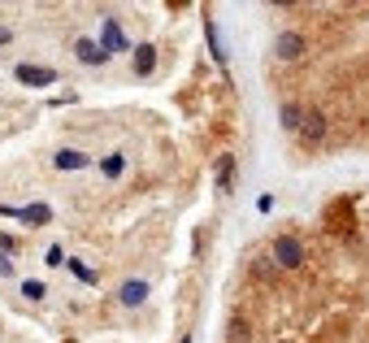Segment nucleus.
Here are the masks:
<instances>
[{
	"instance_id": "1",
	"label": "nucleus",
	"mask_w": 369,
	"mask_h": 343,
	"mask_svg": "<svg viewBox=\"0 0 369 343\" xmlns=\"http://www.w3.org/2000/svg\"><path fill=\"white\" fill-rule=\"evenodd\" d=\"M300 135L309 139V143H322L330 135V118L322 109H304V122H300Z\"/></svg>"
},
{
	"instance_id": "2",
	"label": "nucleus",
	"mask_w": 369,
	"mask_h": 343,
	"mask_svg": "<svg viewBox=\"0 0 369 343\" xmlns=\"http://www.w3.org/2000/svg\"><path fill=\"white\" fill-rule=\"evenodd\" d=\"M274 265H282V270H300L304 265V248H300L291 235L274 239Z\"/></svg>"
},
{
	"instance_id": "3",
	"label": "nucleus",
	"mask_w": 369,
	"mask_h": 343,
	"mask_svg": "<svg viewBox=\"0 0 369 343\" xmlns=\"http://www.w3.org/2000/svg\"><path fill=\"white\" fill-rule=\"evenodd\" d=\"M18 83H26V87H53L57 74L44 70V65H18Z\"/></svg>"
},
{
	"instance_id": "4",
	"label": "nucleus",
	"mask_w": 369,
	"mask_h": 343,
	"mask_svg": "<svg viewBox=\"0 0 369 343\" xmlns=\"http://www.w3.org/2000/svg\"><path fill=\"white\" fill-rule=\"evenodd\" d=\"M274 57H282V61H300V57H304V35H296V30L278 35V44H274Z\"/></svg>"
},
{
	"instance_id": "5",
	"label": "nucleus",
	"mask_w": 369,
	"mask_h": 343,
	"mask_svg": "<svg viewBox=\"0 0 369 343\" xmlns=\"http://www.w3.org/2000/svg\"><path fill=\"white\" fill-rule=\"evenodd\" d=\"M100 48H105V53H131V39L122 35V26H118L114 18L105 22V39H100Z\"/></svg>"
},
{
	"instance_id": "6",
	"label": "nucleus",
	"mask_w": 369,
	"mask_h": 343,
	"mask_svg": "<svg viewBox=\"0 0 369 343\" xmlns=\"http://www.w3.org/2000/svg\"><path fill=\"white\" fill-rule=\"evenodd\" d=\"M74 53H78V61H87V65H100V61H109V53L100 44H91V39H78L74 44Z\"/></svg>"
},
{
	"instance_id": "7",
	"label": "nucleus",
	"mask_w": 369,
	"mask_h": 343,
	"mask_svg": "<svg viewBox=\"0 0 369 343\" xmlns=\"http://www.w3.org/2000/svg\"><path fill=\"white\" fill-rule=\"evenodd\" d=\"M87 161H91L87 152H74V148H61V152L53 157V166H57V170H83V166H87Z\"/></svg>"
},
{
	"instance_id": "8",
	"label": "nucleus",
	"mask_w": 369,
	"mask_h": 343,
	"mask_svg": "<svg viewBox=\"0 0 369 343\" xmlns=\"http://www.w3.org/2000/svg\"><path fill=\"white\" fill-rule=\"evenodd\" d=\"M152 65H156V48L152 44H139L135 48V70L139 74H152Z\"/></svg>"
},
{
	"instance_id": "9",
	"label": "nucleus",
	"mask_w": 369,
	"mask_h": 343,
	"mask_svg": "<svg viewBox=\"0 0 369 343\" xmlns=\"http://www.w3.org/2000/svg\"><path fill=\"white\" fill-rule=\"evenodd\" d=\"M143 296H148V283H139V279H135V283H126V287L118 291V300H122V304H143Z\"/></svg>"
},
{
	"instance_id": "10",
	"label": "nucleus",
	"mask_w": 369,
	"mask_h": 343,
	"mask_svg": "<svg viewBox=\"0 0 369 343\" xmlns=\"http://www.w3.org/2000/svg\"><path fill=\"white\" fill-rule=\"evenodd\" d=\"M18 218L30 222V226H44V222H53V213H48V204H30V209H18Z\"/></svg>"
},
{
	"instance_id": "11",
	"label": "nucleus",
	"mask_w": 369,
	"mask_h": 343,
	"mask_svg": "<svg viewBox=\"0 0 369 343\" xmlns=\"http://www.w3.org/2000/svg\"><path fill=\"white\" fill-rule=\"evenodd\" d=\"M231 178H235V157H222L217 161V187L231 191Z\"/></svg>"
},
{
	"instance_id": "12",
	"label": "nucleus",
	"mask_w": 369,
	"mask_h": 343,
	"mask_svg": "<svg viewBox=\"0 0 369 343\" xmlns=\"http://www.w3.org/2000/svg\"><path fill=\"white\" fill-rule=\"evenodd\" d=\"M100 170H105V174H109V178H118V174H122V170H126V157H122V152H109V157H105V161H100Z\"/></svg>"
},
{
	"instance_id": "13",
	"label": "nucleus",
	"mask_w": 369,
	"mask_h": 343,
	"mask_svg": "<svg viewBox=\"0 0 369 343\" xmlns=\"http://www.w3.org/2000/svg\"><path fill=\"white\" fill-rule=\"evenodd\" d=\"M300 122H304V109L300 105H282V126L287 130H300Z\"/></svg>"
},
{
	"instance_id": "14",
	"label": "nucleus",
	"mask_w": 369,
	"mask_h": 343,
	"mask_svg": "<svg viewBox=\"0 0 369 343\" xmlns=\"http://www.w3.org/2000/svg\"><path fill=\"white\" fill-rule=\"evenodd\" d=\"M204 35H208V53H213V61L222 65V61H226V53H222V44H217V26L204 22Z\"/></svg>"
},
{
	"instance_id": "15",
	"label": "nucleus",
	"mask_w": 369,
	"mask_h": 343,
	"mask_svg": "<svg viewBox=\"0 0 369 343\" xmlns=\"http://www.w3.org/2000/svg\"><path fill=\"white\" fill-rule=\"evenodd\" d=\"M66 265H70V270H74V274H78V279H83V283H96V274H91V270L83 265V261H66Z\"/></svg>"
},
{
	"instance_id": "16",
	"label": "nucleus",
	"mask_w": 369,
	"mask_h": 343,
	"mask_svg": "<svg viewBox=\"0 0 369 343\" xmlns=\"http://www.w3.org/2000/svg\"><path fill=\"white\" fill-rule=\"evenodd\" d=\"M231 343H248V326L244 322H231Z\"/></svg>"
},
{
	"instance_id": "17",
	"label": "nucleus",
	"mask_w": 369,
	"mask_h": 343,
	"mask_svg": "<svg viewBox=\"0 0 369 343\" xmlns=\"http://www.w3.org/2000/svg\"><path fill=\"white\" fill-rule=\"evenodd\" d=\"M22 296H30V300H39V296H44V283H22Z\"/></svg>"
},
{
	"instance_id": "18",
	"label": "nucleus",
	"mask_w": 369,
	"mask_h": 343,
	"mask_svg": "<svg viewBox=\"0 0 369 343\" xmlns=\"http://www.w3.org/2000/svg\"><path fill=\"white\" fill-rule=\"evenodd\" d=\"M48 265H57V270L66 265V256H61V248H48Z\"/></svg>"
},
{
	"instance_id": "19",
	"label": "nucleus",
	"mask_w": 369,
	"mask_h": 343,
	"mask_svg": "<svg viewBox=\"0 0 369 343\" xmlns=\"http://www.w3.org/2000/svg\"><path fill=\"white\" fill-rule=\"evenodd\" d=\"M183 343H191V339H183Z\"/></svg>"
}]
</instances>
